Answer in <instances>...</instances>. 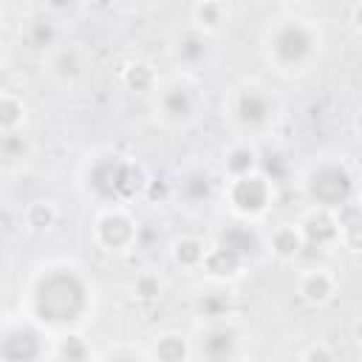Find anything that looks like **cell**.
<instances>
[{
    "label": "cell",
    "mask_w": 362,
    "mask_h": 362,
    "mask_svg": "<svg viewBox=\"0 0 362 362\" xmlns=\"http://www.w3.org/2000/svg\"><path fill=\"white\" fill-rule=\"evenodd\" d=\"M88 283L74 269H51L37 280L34 314L48 325H71L88 311Z\"/></svg>",
    "instance_id": "1"
},
{
    "label": "cell",
    "mask_w": 362,
    "mask_h": 362,
    "mask_svg": "<svg viewBox=\"0 0 362 362\" xmlns=\"http://www.w3.org/2000/svg\"><path fill=\"white\" fill-rule=\"evenodd\" d=\"M269 51L277 65L297 68L317 51V34L311 25H305V20H280L269 34Z\"/></svg>",
    "instance_id": "2"
},
{
    "label": "cell",
    "mask_w": 362,
    "mask_h": 362,
    "mask_svg": "<svg viewBox=\"0 0 362 362\" xmlns=\"http://www.w3.org/2000/svg\"><path fill=\"white\" fill-rule=\"evenodd\" d=\"M305 192L317 204V209H325V212L342 209L354 195V175L342 164H320L308 175Z\"/></svg>",
    "instance_id": "3"
},
{
    "label": "cell",
    "mask_w": 362,
    "mask_h": 362,
    "mask_svg": "<svg viewBox=\"0 0 362 362\" xmlns=\"http://www.w3.org/2000/svg\"><path fill=\"white\" fill-rule=\"evenodd\" d=\"M229 198H232L235 209H240V212H246V215H257V212H263V209L269 206L272 189H269V181H266L263 175L249 173V175H240V178L232 181Z\"/></svg>",
    "instance_id": "4"
},
{
    "label": "cell",
    "mask_w": 362,
    "mask_h": 362,
    "mask_svg": "<svg viewBox=\"0 0 362 362\" xmlns=\"http://www.w3.org/2000/svg\"><path fill=\"white\" fill-rule=\"evenodd\" d=\"M40 356V334L14 325L0 334V362H34Z\"/></svg>",
    "instance_id": "5"
},
{
    "label": "cell",
    "mask_w": 362,
    "mask_h": 362,
    "mask_svg": "<svg viewBox=\"0 0 362 362\" xmlns=\"http://www.w3.org/2000/svg\"><path fill=\"white\" fill-rule=\"evenodd\" d=\"M235 119L243 127H263L272 119V99L260 88H243L235 96Z\"/></svg>",
    "instance_id": "6"
},
{
    "label": "cell",
    "mask_w": 362,
    "mask_h": 362,
    "mask_svg": "<svg viewBox=\"0 0 362 362\" xmlns=\"http://www.w3.org/2000/svg\"><path fill=\"white\" fill-rule=\"evenodd\" d=\"M204 362H232L238 354V334L226 325H212L198 342Z\"/></svg>",
    "instance_id": "7"
},
{
    "label": "cell",
    "mask_w": 362,
    "mask_h": 362,
    "mask_svg": "<svg viewBox=\"0 0 362 362\" xmlns=\"http://www.w3.org/2000/svg\"><path fill=\"white\" fill-rule=\"evenodd\" d=\"M136 229H133V221L122 212H107L96 221V240L105 246V249H124L130 240H133Z\"/></svg>",
    "instance_id": "8"
},
{
    "label": "cell",
    "mask_w": 362,
    "mask_h": 362,
    "mask_svg": "<svg viewBox=\"0 0 362 362\" xmlns=\"http://www.w3.org/2000/svg\"><path fill=\"white\" fill-rule=\"evenodd\" d=\"M337 221L331 218V212L325 209H314L305 215V221L300 223V238H303V246H325L337 238Z\"/></svg>",
    "instance_id": "9"
},
{
    "label": "cell",
    "mask_w": 362,
    "mask_h": 362,
    "mask_svg": "<svg viewBox=\"0 0 362 362\" xmlns=\"http://www.w3.org/2000/svg\"><path fill=\"white\" fill-rule=\"evenodd\" d=\"M158 107H161V116L167 122H187L195 110V102H192V93L189 88L184 85H170L161 90V99H158Z\"/></svg>",
    "instance_id": "10"
},
{
    "label": "cell",
    "mask_w": 362,
    "mask_h": 362,
    "mask_svg": "<svg viewBox=\"0 0 362 362\" xmlns=\"http://www.w3.org/2000/svg\"><path fill=\"white\" fill-rule=\"evenodd\" d=\"M122 164L124 161H119V158H105V161H99L90 170V187L96 189V195H102V198H119L116 195V187H119Z\"/></svg>",
    "instance_id": "11"
},
{
    "label": "cell",
    "mask_w": 362,
    "mask_h": 362,
    "mask_svg": "<svg viewBox=\"0 0 362 362\" xmlns=\"http://www.w3.org/2000/svg\"><path fill=\"white\" fill-rule=\"evenodd\" d=\"M218 246L226 249V252H232V255H238V257L243 260V257H249V255L257 249V238H255V232L246 229V226H229V229L221 232Z\"/></svg>",
    "instance_id": "12"
},
{
    "label": "cell",
    "mask_w": 362,
    "mask_h": 362,
    "mask_svg": "<svg viewBox=\"0 0 362 362\" xmlns=\"http://www.w3.org/2000/svg\"><path fill=\"white\" fill-rule=\"evenodd\" d=\"M240 257L238 255H232V252H226V249H221V246H215V249H206V255H204V269L212 274V277H235L238 274V269H240Z\"/></svg>",
    "instance_id": "13"
},
{
    "label": "cell",
    "mask_w": 362,
    "mask_h": 362,
    "mask_svg": "<svg viewBox=\"0 0 362 362\" xmlns=\"http://www.w3.org/2000/svg\"><path fill=\"white\" fill-rule=\"evenodd\" d=\"M82 57H79V51L76 48H59V51H54V57H51V74L57 76V79H62V82H71V79H76L79 74H82Z\"/></svg>",
    "instance_id": "14"
},
{
    "label": "cell",
    "mask_w": 362,
    "mask_h": 362,
    "mask_svg": "<svg viewBox=\"0 0 362 362\" xmlns=\"http://www.w3.org/2000/svg\"><path fill=\"white\" fill-rule=\"evenodd\" d=\"M25 42L31 48H51L57 42V25L48 17H31L25 25Z\"/></svg>",
    "instance_id": "15"
},
{
    "label": "cell",
    "mask_w": 362,
    "mask_h": 362,
    "mask_svg": "<svg viewBox=\"0 0 362 362\" xmlns=\"http://www.w3.org/2000/svg\"><path fill=\"white\" fill-rule=\"evenodd\" d=\"M331 291H334V283L325 272H308L300 283V294L308 303H325L331 297Z\"/></svg>",
    "instance_id": "16"
},
{
    "label": "cell",
    "mask_w": 362,
    "mask_h": 362,
    "mask_svg": "<svg viewBox=\"0 0 362 362\" xmlns=\"http://www.w3.org/2000/svg\"><path fill=\"white\" fill-rule=\"evenodd\" d=\"M153 354L158 362H187L189 348H187V339L181 334H164L156 339Z\"/></svg>",
    "instance_id": "17"
},
{
    "label": "cell",
    "mask_w": 362,
    "mask_h": 362,
    "mask_svg": "<svg viewBox=\"0 0 362 362\" xmlns=\"http://www.w3.org/2000/svg\"><path fill=\"white\" fill-rule=\"evenodd\" d=\"M204 54H206V40H204L198 31H187V34H181V37L175 40V57H178L181 62L192 65V62L204 59Z\"/></svg>",
    "instance_id": "18"
},
{
    "label": "cell",
    "mask_w": 362,
    "mask_h": 362,
    "mask_svg": "<svg viewBox=\"0 0 362 362\" xmlns=\"http://www.w3.org/2000/svg\"><path fill=\"white\" fill-rule=\"evenodd\" d=\"M272 249H274V255L277 257H294V255H300V249H303V238H300V229H294V226H280L274 235H272Z\"/></svg>",
    "instance_id": "19"
},
{
    "label": "cell",
    "mask_w": 362,
    "mask_h": 362,
    "mask_svg": "<svg viewBox=\"0 0 362 362\" xmlns=\"http://www.w3.org/2000/svg\"><path fill=\"white\" fill-rule=\"evenodd\" d=\"M255 164H257V153L249 150V147H232L229 156H226V170H229L235 178L249 175V173L255 170Z\"/></svg>",
    "instance_id": "20"
},
{
    "label": "cell",
    "mask_w": 362,
    "mask_h": 362,
    "mask_svg": "<svg viewBox=\"0 0 362 362\" xmlns=\"http://www.w3.org/2000/svg\"><path fill=\"white\" fill-rule=\"evenodd\" d=\"M204 255H206V246L198 238H181L175 243V260L181 266H201L204 263Z\"/></svg>",
    "instance_id": "21"
},
{
    "label": "cell",
    "mask_w": 362,
    "mask_h": 362,
    "mask_svg": "<svg viewBox=\"0 0 362 362\" xmlns=\"http://www.w3.org/2000/svg\"><path fill=\"white\" fill-rule=\"evenodd\" d=\"M192 17H195V23L215 28L229 17V8H226V3H198V6H192Z\"/></svg>",
    "instance_id": "22"
},
{
    "label": "cell",
    "mask_w": 362,
    "mask_h": 362,
    "mask_svg": "<svg viewBox=\"0 0 362 362\" xmlns=\"http://www.w3.org/2000/svg\"><path fill=\"white\" fill-rule=\"evenodd\" d=\"M153 68L147 65V62H133L127 71H124V85L130 88V90H136V93H144V90H150L153 88Z\"/></svg>",
    "instance_id": "23"
},
{
    "label": "cell",
    "mask_w": 362,
    "mask_h": 362,
    "mask_svg": "<svg viewBox=\"0 0 362 362\" xmlns=\"http://www.w3.org/2000/svg\"><path fill=\"white\" fill-rule=\"evenodd\" d=\"M59 356H62V362H88L90 348L79 334H68L59 339Z\"/></svg>",
    "instance_id": "24"
},
{
    "label": "cell",
    "mask_w": 362,
    "mask_h": 362,
    "mask_svg": "<svg viewBox=\"0 0 362 362\" xmlns=\"http://www.w3.org/2000/svg\"><path fill=\"white\" fill-rule=\"evenodd\" d=\"M25 150H28V144H25L23 133H17V130L0 133V158L3 161H20L25 156Z\"/></svg>",
    "instance_id": "25"
},
{
    "label": "cell",
    "mask_w": 362,
    "mask_h": 362,
    "mask_svg": "<svg viewBox=\"0 0 362 362\" xmlns=\"http://www.w3.org/2000/svg\"><path fill=\"white\" fill-rule=\"evenodd\" d=\"M198 311H201L204 317H209V320H221V317H226V311H229V297L221 294V291H209V294H204V297L198 300Z\"/></svg>",
    "instance_id": "26"
},
{
    "label": "cell",
    "mask_w": 362,
    "mask_h": 362,
    "mask_svg": "<svg viewBox=\"0 0 362 362\" xmlns=\"http://www.w3.org/2000/svg\"><path fill=\"white\" fill-rule=\"evenodd\" d=\"M23 122V105L11 96H0V133L17 130Z\"/></svg>",
    "instance_id": "27"
},
{
    "label": "cell",
    "mask_w": 362,
    "mask_h": 362,
    "mask_svg": "<svg viewBox=\"0 0 362 362\" xmlns=\"http://www.w3.org/2000/svg\"><path fill=\"white\" fill-rule=\"evenodd\" d=\"M25 218H28V226H34V229H45V226H51V223H54V206H51V204L37 201V204H31V206H28Z\"/></svg>",
    "instance_id": "28"
},
{
    "label": "cell",
    "mask_w": 362,
    "mask_h": 362,
    "mask_svg": "<svg viewBox=\"0 0 362 362\" xmlns=\"http://www.w3.org/2000/svg\"><path fill=\"white\" fill-rule=\"evenodd\" d=\"M184 192H187V198H192V201L206 198V192H209V178H206L204 173H189V175L184 178Z\"/></svg>",
    "instance_id": "29"
},
{
    "label": "cell",
    "mask_w": 362,
    "mask_h": 362,
    "mask_svg": "<svg viewBox=\"0 0 362 362\" xmlns=\"http://www.w3.org/2000/svg\"><path fill=\"white\" fill-rule=\"evenodd\" d=\"M260 167H263V178L269 181H277V178H283L286 175V158L280 156V153H266L263 158H260Z\"/></svg>",
    "instance_id": "30"
},
{
    "label": "cell",
    "mask_w": 362,
    "mask_h": 362,
    "mask_svg": "<svg viewBox=\"0 0 362 362\" xmlns=\"http://www.w3.org/2000/svg\"><path fill=\"white\" fill-rule=\"evenodd\" d=\"M136 294H139L141 300H156V297L161 294V283H158L153 274H141V277L136 280Z\"/></svg>",
    "instance_id": "31"
},
{
    "label": "cell",
    "mask_w": 362,
    "mask_h": 362,
    "mask_svg": "<svg viewBox=\"0 0 362 362\" xmlns=\"http://www.w3.org/2000/svg\"><path fill=\"white\" fill-rule=\"evenodd\" d=\"M305 362H334V356H331L328 348H322V345H311V348L305 351Z\"/></svg>",
    "instance_id": "32"
},
{
    "label": "cell",
    "mask_w": 362,
    "mask_h": 362,
    "mask_svg": "<svg viewBox=\"0 0 362 362\" xmlns=\"http://www.w3.org/2000/svg\"><path fill=\"white\" fill-rule=\"evenodd\" d=\"M150 195H153V198H156V195H167V187L158 184V181H150Z\"/></svg>",
    "instance_id": "33"
},
{
    "label": "cell",
    "mask_w": 362,
    "mask_h": 362,
    "mask_svg": "<svg viewBox=\"0 0 362 362\" xmlns=\"http://www.w3.org/2000/svg\"><path fill=\"white\" fill-rule=\"evenodd\" d=\"M107 362H139V359H133V356H113V359H107Z\"/></svg>",
    "instance_id": "34"
}]
</instances>
